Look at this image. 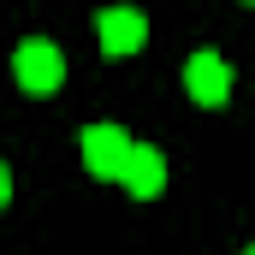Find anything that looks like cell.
I'll return each instance as SVG.
<instances>
[{"instance_id":"3957f363","label":"cell","mask_w":255,"mask_h":255,"mask_svg":"<svg viewBox=\"0 0 255 255\" xmlns=\"http://www.w3.org/2000/svg\"><path fill=\"white\" fill-rule=\"evenodd\" d=\"M184 89H190L202 107H226V95H232V65L202 48V54H190V65H184Z\"/></svg>"},{"instance_id":"52a82bcc","label":"cell","mask_w":255,"mask_h":255,"mask_svg":"<svg viewBox=\"0 0 255 255\" xmlns=\"http://www.w3.org/2000/svg\"><path fill=\"white\" fill-rule=\"evenodd\" d=\"M244 6H255V0H244Z\"/></svg>"},{"instance_id":"6da1fadb","label":"cell","mask_w":255,"mask_h":255,"mask_svg":"<svg viewBox=\"0 0 255 255\" xmlns=\"http://www.w3.org/2000/svg\"><path fill=\"white\" fill-rule=\"evenodd\" d=\"M12 71H18V83H24L30 95H54L60 77H65V60H60V48H54L48 36H30V42H18Z\"/></svg>"},{"instance_id":"8992f818","label":"cell","mask_w":255,"mask_h":255,"mask_svg":"<svg viewBox=\"0 0 255 255\" xmlns=\"http://www.w3.org/2000/svg\"><path fill=\"white\" fill-rule=\"evenodd\" d=\"M6 196H12V178H6V166H0V208H6Z\"/></svg>"},{"instance_id":"5b68a950","label":"cell","mask_w":255,"mask_h":255,"mask_svg":"<svg viewBox=\"0 0 255 255\" xmlns=\"http://www.w3.org/2000/svg\"><path fill=\"white\" fill-rule=\"evenodd\" d=\"M119 184H125L136 202H154V196L166 190V160H160V148H148V142H136L125 160V172H119Z\"/></svg>"},{"instance_id":"277c9868","label":"cell","mask_w":255,"mask_h":255,"mask_svg":"<svg viewBox=\"0 0 255 255\" xmlns=\"http://www.w3.org/2000/svg\"><path fill=\"white\" fill-rule=\"evenodd\" d=\"M95 30H101V48L113 54V60H125L142 48V36H148V18L142 12H130V6H107L101 18H95Z\"/></svg>"},{"instance_id":"7a4b0ae2","label":"cell","mask_w":255,"mask_h":255,"mask_svg":"<svg viewBox=\"0 0 255 255\" xmlns=\"http://www.w3.org/2000/svg\"><path fill=\"white\" fill-rule=\"evenodd\" d=\"M130 148H136V142H130L119 125H89L83 130V166H89L95 178H119L125 160H130Z\"/></svg>"},{"instance_id":"ba28073f","label":"cell","mask_w":255,"mask_h":255,"mask_svg":"<svg viewBox=\"0 0 255 255\" xmlns=\"http://www.w3.org/2000/svg\"><path fill=\"white\" fill-rule=\"evenodd\" d=\"M244 255H255V250H244Z\"/></svg>"}]
</instances>
